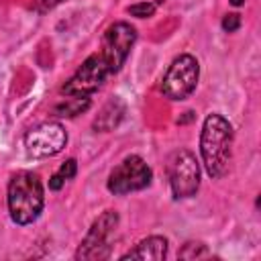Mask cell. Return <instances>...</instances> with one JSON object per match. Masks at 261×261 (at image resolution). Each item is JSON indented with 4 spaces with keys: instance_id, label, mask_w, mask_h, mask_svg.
<instances>
[{
    "instance_id": "6da1fadb",
    "label": "cell",
    "mask_w": 261,
    "mask_h": 261,
    "mask_svg": "<svg viewBox=\"0 0 261 261\" xmlns=\"http://www.w3.org/2000/svg\"><path fill=\"white\" fill-rule=\"evenodd\" d=\"M232 147V126L220 114H208L200 135V153L206 173L212 179L222 177L228 171Z\"/></svg>"
},
{
    "instance_id": "7a4b0ae2",
    "label": "cell",
    "mask_w": 261,
    "mask_h": 261,
    "mask_svg": "<svg viewBox=\"0 0 261 261\" xmlns=\"http://www.w3.org/2000/svg\"><path fill=\"white\" fill-rule=\"evenodd\" d=\"M45 196L37 173L20 171L8 184V212L16 224H31L43 212Z\"/></svg>"
},
{
    "instance_id": "3957f363",
    "label": "cell",
    "mask_w": 261,
    "mask_h": 261,
    "mask_svg": "<svg viewBox=\"0 0 261 261\" xmlns=\"http://www.w3.org/2000/svg\"><path fill=\"white\" fill-rule=\"evenodd\" d=\"M118 226V214L114 210H106L104 214H100L92 228L88 230L86 239L82 241L75 259H108L110 257V249H112V237L116 232Z\"/></svg>"
},
{
    "instance_id": "277c9868",
    "label": "cell",
    "mask_w": 261,
    "mask_h": 261,
    "mask_svg": "<svg viewBox=\"0 0 261 261\" xmlns=\"http://www.w3.org/2000/svg\"><path fill=\"white\" fill-rule=\"evenodd\" d=\"M198 75H200V67L192 55L184 53L175 57L161 80L163 96H167L169 100H186L196 90Z\"/></svg>"
},
{
    "instance_id": "5b68a950",
    "label": "cell",
    "mask_w": 261,
    "mask_h": 261,
    "mask_svg": "<svg viewBox=\"0 0 261 261\" xmlns=\"http://www.w3.org/2000/svg\"><path fill=\"white\" fill-rule=\"evenodd\" d=\"M151 179H153V171L145 163V159L139 155H128L110 171L108 190L116 196H122L147 188Z\"/></svg>"
},
{
    "instance_id": "8992f818",
    "label": "cell",
    "mask_w": 261,
    "mask_h": 261,
    "mask_svg": "<svg viewBox=\"0 0 261 261\" xmlns=\"http://www.w3.org/2000/svg\"><path fill=\"white\" fill-rule=\"evenodd\" d=\"M169 186L175 198H192L200 188V167L194 153L181 149L169 159Z\"/></svg>"
},
{
    "instance_id": "52a82bcc",
    "label": "cell",
    "mask_w": 261,
    "mask_h": 261,
    "mask_svg": "<svg viewBox=\"0 0 261 261\" xmlns=\"http://www.w3.org/2000/svg\"><path fill=\"white\" fill-rule=\"evenodd\" d=\"M110 73L112 71H110L106 59L102 57V53H94L80 65V69L71 75V80L65 82L63 94H67V96H90L104 84V80Z\"/></svg>"
},
{
    "instance_id": "ba28073f",
    "label": "cell",
    "mask_w": 261,
    "mask_h": 261,
    "mask_svg": "<svg viewBox=\"0 0 261 261\" xmlns=\"http://www.w3.org/2000/svg\"><path fill=\"white\" fill-rule=\"evenodd\" d=\"M135 39H137V31L128 22H114V24H110L106 29L100 53L106 59V63H108L112 73H116L122 67V63L126 61Z\"/></svg>"
},
{
    "instance_id": "9c48e42d",
    "label": "cell",
    "mask_w": 261,
    "mask_h": 261,
    "mask_svg": "<svg viewBox=\"0 0 261 261\" xmlns=\"http://www.w3.org/2000/svg\"><path fill=\"white\" fill-rule=\"evenodd\" d=\"M67 143V133L59 122H45L24 137V147L31 157H53L63 151Z\"/></svg>"
},
{
    "instance_id": "30bf717a",
    "label": "cell",
    "mask_w": 261,
    "mask_h": 261,
    "mask_svg": "<svg viewBox=\"0 0 261 261\" xmlns=\"http://www.w3.org/2000/svg\"><path fill=\"white\" fill-rule=\"evenodd\" d=\"M124 112H126L124 102H122L120 98H116V96L110 98V100L102 106V110L98 112V116H96V120H94V128L100 130V133H106V130L116 128V126L120 124V120L124 118Z\"/></svg>"
},
{
    "instance_id": "8fae6325",
    "label": "cell",
    "mask_w": 261,
    "mask_h": 261,
    "mask_svg": "<svg viewBox=\"0 0 261 261\" xmlns=\"http://www.w3.org/2000/svg\"><path fill=\"white\" fill-rule=\"evenodd\" d=\"M167 255V241L163 237H149L143 239L135 249L126 251L120 259H163Z\"/></svg>"
},
{
    "instance_id": "7c38bea8",
    "label": "cell",
    "mask_w": 261,
    "mask_h": 261,
    "mask_svg": "<svg viewBox=\"0 0 261 261\" xmlns=\"http://www.w3.org/2000/svg\"><path fill=\"white\" fill-rule=\"evenodd\" d=\"M88 106H90V98L88 96H69L63 102H59L53 108V112H55V116H67V118H71V116L84 112Z\"/></svg>"
},
{
    "instance_id": "4fadbf2b",
    "label": "cell",
    "mask_w": 261,
    "mask_h": 261,
    "mask_svg": "<svg viewBox=\"0 0 261 261\" xmlns=\"http://www.w3.org/2000/svg\"><path fill=\"white\" fill-rule=\"evenodd\" d=\"M208 249L202 245V243H188L181 251H179V257L181 259H198V257H208Z\"/></svg>"
},
{
    "instance_id": "5bb4252c",
    "label": "cell",
    "mask_w": 261,
    "mask_h": 261,
    "mask_svg": "<svg viewBox=\"0 0 261 261\" xmlns=\"http://www.w3.org/2000/svg\"><path fill=\"white\" fill-rule=\"evenodd\" d=\"M157 4L155 2H149V0H143V2H137L133 6H128V14L133 16H139V18H145V16H151L155 12Z\"/></svg>"
},
{
    "instance_id": "9a60e30c",
    "label": "cell",
    "mask_w": 261,
    "mask_h": 261,
    "mask_svg": "<svg viewBox=\"0 0 261 261\" xmlns=\"http://www.w3.org/2000/svg\"><path fill=\"white\" fill-rule=\"evenodd\" d=\"M75 171H77V163H75V159H67V161L57 169V175L65 181V179H71V177L75 175Z\"/></svg>"
},
{
    "instance_id": "2e32d148",
    "label": "cell",
    "mask_w": 261,
    "mask_h": 261,
    "mask_svg": "<svg viewBox=\"0 0 261 261\" xmlns=\"http://www.w3.org/2000/svg\"><path fill=\"white\" fill-rule=\"evenodd\" d=\"M239 27H241V16H239V14L230 12V14H226V16L222 18V29H224L226 33H232V31H237Z\"/></svg>"
},
{
    "instance_id": "e0dca14e",
    "label": "cell",
    "mask_w": 261,
    "mask_h": 261,
    "mask_svg": "<svg viewBox=\"0 0 261 261\" xmlns=\"http://www.w3.org/2000/svg\"><path fill=\"white\" fill-rule=\"evenodd\" d=\"M63 0H37L35 2V8L39 10V12H47V10H51V8H55L57 4H61Z\"/></svg>"
},
{
    "instance_id": "ac0fdd59",
    "label": "cell",
    "mask_w": 261,
    "mask_h": 261,
    "mask_svg": "<svg viewBox=\"0 0 261 261\" xmlns=\"http://www.w3.org/2000/svg\"><path fill=\"white\" fill-rule=\"evenodd\" d=\"M63 184H65V181H63L57 173H53V175H51V179H49V188H51V190H61V186H63Z\"/></svg>"
},
{
    "instance_id": "d6986e66",
    "label": "cell",
    "mask_w": 261,
    "mask_h": 261,
    "mask_svg": "<svg viewBox=\"0 0 261 261\" xmlns=\"http://www.w3.org/2000/svg\"><path fill=\"white\" fill-rule=\"evenodd\" d=\"M243 2H245V0H230V4H232V6H241Z\"/></svg>"
}]
</instances>
